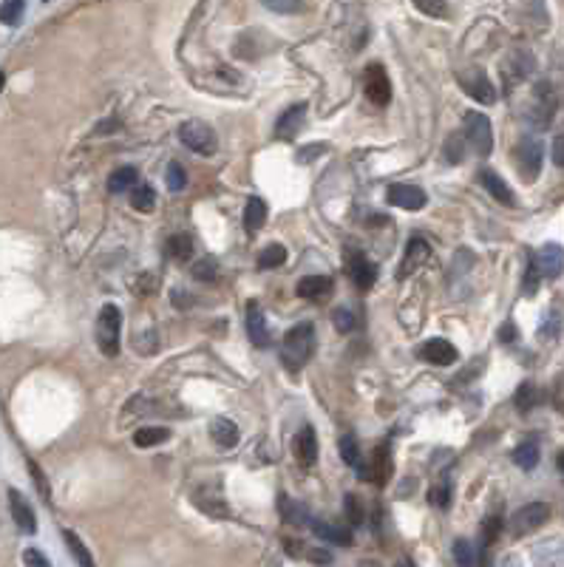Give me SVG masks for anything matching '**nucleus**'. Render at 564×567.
I'll return each mask as SVG.
<instances>
[{
    "mask_svg": "<svg viewBox=\"0 0 564 567\" xmlns=\"http://www.w3.org/2000/svg\"><path fill=\"white\" fill-rule=\"evenodd\" d=\"M364 91H366V99L374 106H389L392 103V83H389V74L383 71V66H369L366 74H364Z\"/></svg>",
    "mask_w": 564,
    "mask_h": 567,
    "instance_id": "nucleus-9",
    "label": "nucleus"
},
{
    "mask_svg": "<svg viewBox=\"0 0 564 567\" xmlns=\"http://www.w3.org/2000/svg\"><path fill=\"white\" fill-rule=\"evenodd\" d=\"M411 4L429 17H446L448 14V4L446 0H411Z\"/></svg>",
    "mask_w": 564,
    "mask_h": 567,
    "instance_id": "nucleus-44",
    "label": "nucleus"
},
{
    "mask_svg": "<svg viewBox=\"0 0 564 567\" xmlns=\"http://www.w3.org/2000/svg\"><path fill=\"white\" fill-rule=\"evenodd\" d=\"M553 159L559 168H564V136H556V142H553Z\"/></svg>",
    "mask_w": 564,
    "mask_h": 567,
    "instance_id": "nucleus-51",
    "label": "nucleus"
},
{
    "mask_svg": "<svg viewBox=\"0 0 564 567\" xmlns=\"http://www.w3.org/2000/svg\"><path fill=\"white\" fill-rule=\"evenodd\" d=\"M315 327L310 321L304 323H298V327H292L284 340H281V363L290 369V372H298V369H304L310 358L315 355Z\"/></svg>",
    "mask_w": 564,
    "mask_h": 567,
    "instance_id": "nucleus-1",
    "label": "nucleus"
},
{
    "mask_svg": "<svg viewBox=\"0 0 564 567\" xmlns=\"http://www.w3.org/2000/svg\"><path fill=\"white\" fill-rule=\"evenodd\" d=\"M310 559H312V562H324V564H329V562H332V556H329L327 551H312V553H310Z\"/></svg>",
    "mask_w": 564,
    "mask_h": 567,
    "instance_id": "nucleus-52",
    "label": "nucleus"
},
{
    "mask_svg": "<svg viewBox=\"0 0 564 567\" xmlns=\"http://www.w3.org/2000/svg\"><path fill=\"white\" fill-rule=\"evenodd\" d=\"M304 116H307V103H298V106L287 108L275 123V136L278 139H295L298 131L304 128Z\"/></svg>",
    "mask_w": 564,
    "mask_h": 567,
    "instance_id": "nucleus-17",
    "label": "nucleus"
},
{
    "mask_svg": "<svg viewBox=\"0 0 564 567\" xmlns=\"http://www.w3.org/2000/svg\"><path fill=\"white\" fill-rule=\"evenodd\" d=\"M533 261H536L541 278H559L564 270V250L559 245H545L533 256Z\"/></svg>",
    "mask_w": 564,
    "mask_h": 567,
    "instance_id": "nucleus-18",
    "label": "nucleus"
},
{
    "mask_svg": "<svg viewBox=\"0 0 564 567\" xmlns=\"http://www.w3.org/2000/svg\"><path fill=\"white\" fill-rule=\"evenodd\" d=\"M196 505L210 516H227V502L221 497L218 485H205V488L196 491Z\"/></svg>",
    "mask_w": 564,
    "mask_h": 567,
    "instance_id": "nucleus-22",
    "label": "nucleus"
},
{
    "mask_svg": "<svg viewBox=\"0 0 564 567\" xmlns=\"http://www.w3.org/2000/svg\"><path fill=\"white\" fill-rule=\"evenodd\" d=\"M168 437H171V432L162 429V425H145V429H139L134 434V445L136 449H153V445L168 442Z\"/></svg>",
    "mask_w": 564,
    "mask_h": 567,
    "instance_id": "nucleus-28",
    "label": "nucleus"
},
{
    "mask_svg": "<svg viewBox=\"0 0 564 567\" xmlns=\"http://www.w3.org/2000/svg\"><path fill=\"white\" fill-rule=\"evenodd\" d=\"M516 156H519V173L528 181H533L541 171V162H545V145H541V139L536 136H525L519 142Z\"/></svg>",
    "mask_w": 564,
    "mask_h": 567,
    "instance_id": "nucleus-8",
    "label": "nucleus"
},
{
    "mask_svg": "<svg viewBox=\"0 0 564 567\" xmlns=\"http://www.w3.org/2000/svg\"><path fill=\"white\" fill-rule=\"evenodd\" d=\"M479 185L485 188L499 205H505V208H513L516 205V196H513V191L508 188V181L502 179L499 173H494L491 168H482L479 171Z\"/></svg>",
    "mask_w": 564,
    "mask_h": 567,
    "instance_id": "nucleus-16",
    "label": "nucleus"
},
{
    "mask_svg": "<svg viewBox=\"0 0 564 567\" xmlns=\"http://www.w3.org/2000/svg\"><path fill=\"white\" fill-rule=\"evenodd\" d=\"M287 261V247L284 245H270V247H264L261 250V256H258V267L261 270H275V267H281Z\"/></svg>",
    "mask_w": 564,
    "mask_h": 567,
    "instance_id": "nucleus-33",
    "label": "nucleus"
},
{
    "mask_svg": "<svg viewBox=\"0 0 564 567\" xmlns=\"http://www.w3.org/2000/svg\"><path fill=\"white\" fill-rule=\"evenodd\" d=\"M454 562L457 564H476L479 556H476V544L471 539H457L454 542Z\"/></svg>",
    "mask_w": 564,
    "mask_h": 567,
    "instance_id": "nucleus-40",
    "label": "nucleus"
},
{
    "mask_svg": "<svg viewBox=\"0 0 564 567\" xmlns=\"http://www.w3.org/2000/svg\"><path fill=\"white\" fill-rule=\"evenodd\" d=\"M386 199L392 208H400V210H422L429 201L426 191L417 185H409V181H397V185H392Z\"/></svg>",
    "mask_w": 564,
    "mask_h": 567,
    "instance_id": "nucleus-10",
    "label": "nucleus"
},
{
    "mask_svg": "<svg viewBox=\"0 0 564 567\" xmlns=\"http://www.w3.org/2000/svg\"><path fill=\"white\" fill-rule=\"evenodd\" d=\"M539 278H541V273H539V267H536V261L531 258V261H528V273H525V293H528V295H533V293L539 290Z\"/></svg>",
    "mask_w": 564,
    "mask_h": 567,
    "instance_id": "nucleus-49",
    "label": "nucleus"
},
{
    "mask_svg": "<svg viewBox=\"0 0 564 567\" xmlns=\"http://www.w3.org/2000/svg\"><path fill=\"white\" fill-rule=\"evenodd\" d=\"M23 562L26 564H34V567H49V559L40 553V551H34V548H29L26 553H23Z\"/></svg>",
    "mask_w": 564,
    "mask_h": 567,
    "instance_id": "nucleus-50",
    "label": "nucleus"
},
{
    "mask_svg": "<svg viewBox=\"0 0 564 567\" xmlns=\"http://www.w3.org/2000/svg\"><path fill=\"white\" fill-rule=\"evenodd\" d=\"M264 6L273 12H281V14H292L300 9V0H264Z\"/></svg>",
    "mask_w": 564,
    "mask_h": 567,
    "instance_id": "nucleus-48",
    "label": "nucleus"
},
{
    "mask_svg": "<svg viewBox=\"0 0 564 567\" xmlns=\"http://www.w3.org/2000/svg\"><path fill=\"white\" fill-rule=\"evenodd\" d=\"M429 502L434 505V508L446 511L448 505H451V485L448 482H437L434 488L429 491Z\"/></svg>",
    "mask_w": 564,
    "mask_h": 567,
    "instance_id": "nucleus-41",
    "label": "nucleus"
},
{
    "mask_svg": "<svg viewBox=\"0 0 564 567\" xmlns=\"http://www.w3.org/2000/svg\"><path fill=\"white\" fill-rule=\"evenodd\" d=\"M332 323H335V330L344 332V335H349L357 327V321H355V315L349 310H335L332 312Z\"/></svg>",
    "mask_w": 564,
    "mask_h": 567,
    "instance_id": "nucleus-46",
    "label": "nucleus"
},
{
    "mask_svg": "<svg viewBox=\"0 0 564 567\" xmlns=\"http://www.w3.org/2000/svg\"><path fill=\"white\" fill-rule=\"evenodd\" d=\"M43 4H49V0H43Z\"/></svg>",
    "mask_w": 564,
    "mask_h": 567,
    "instance_id": "nucleus-57",
    "label": "nucleus"
},
{
    "mask_svg": "<svg viewBox=\"0 0 564 567\" xmlns=\"http://www.w3.org/2000/svg\"><path fill=\"white\" fill-rule=\"evenodd\" d=\"M136 181H139L136 168H116L111 173V179H108V191L111 193H125V191H131L136 185Z\"/></svg>",
    "mask_w": 564,
    "mask_h": 567,
    "instance_id": "nucleus-31",
    "label": "nucleus"
},
{
    "mask_svg": "<svg viewBox=\"0 0 564 567\" xmlns=\"http://www.w3.org/2000/svg\"><path fill=\"white\" fill-rule=\"evenodd\" d=\"M119 332H123V312L116 303H106L97 318V343L106 358L119 355Z\"/></svg>",
    "mask_w": 564,
    "mask_h": 567,
    "instance_id": "nucleus-2",
    "label": "nucleus"
},
{
    "mask_svg": "<svg viewBox=\"0 0 564 567\" xmlns=\"http://www.w3.org/2000/svg\"><path fill=\"white\" fill-rule=\"evenodd\" d=\"M429 245L422 238H411L409 241V247H406V261H402V267H400V278H406L409 275V270L414 273L420 265H426L429 261Z\"/></svg>",
    "mask_w": 564,
    "mask_h": 567,
    "instance_id": "nucleus-25",
    "label": "nucleus"
},
{
    "mask_svg": "<svg viewBox=\"0 0 564 567\" xmlns=\"http://www.w3.org/2000/svg\"><path fill=\"white\" fill-rule=\"evenodd\" d=\"M539 457H541L539 442H533V440L522 442V445H516V449H513V462L519 465L522 471H533L539 465Z\"/></svg>",
    "mask_w": 564,
    "mask_h": 567,
    "instance_id": "nucleus-29",
    "label": "nucleus"
},
{
    "mask_svg": "<svg viewBox=\"0 0 564 567\" xmlns=\"http://www.w3.org/2000/svg\"><path fill=\"white\" fill-rule=\"evenodd\" d=\"M29 471H32V479H34V488H37V494L49 502V499H51V488H49V479H46V474L40 471V465H37L34 460H29Z\"/></svg>",
    "mask_w": 564,
    "mask_h": 567,
    "instance_id": "nucleus-45",
    "label": "nucleus"
},
{
    "mask_svg": "<svg viewBox=\"0 0 564 567\" xmlns=\"http://www.w3.org/2000/svg\"><path fill=\"white\" fill-rule=\"evenodd\" d=\"M335 290V284L329 275H307L298 281V298L307 301H327Z\"/></svg>",
    "mask_w": 564,
    "mask_h": 567,
    "instance_id": "nucleus-19",
    "label": "nucleus"
},
{
    "mask_svg": "<svg viewBox=\"0 0 564 567\" xmlns=\"http://www.w3.org/2000/svg\"><path fill=\"white\" fill-rule=\"evenodd\" d=\"M347 267H349V275H352V281L357 284L360 290H369L372 284L377 281V267L366 258V253L349 250L347 253Z\"/></svg>",
    "mask_w": 564,
    "mask_h": 567,
    "instance_id": "nucleus-13",
    "label": "nucleus"
},
{
    "mask_svg": "<svg viewBox=\"0 0 564 567\" xmlns=\"http://www.w3.org/2000/svg\"><path fill=\"white\" fill-rule=\"evenodd\" d=\"M502 531V519L499 516H488L485 522H482V544H491Z\"/></svg>",
    "mask_w": 564,
    "mask_h": 567,
    "instance_id": "nucleus-47",
    "label": "nucleus"
},
{
    "mask_svg": "<svg viewBox=\"0 0 564 567\" xmlns=\"http://www.w3.org/2000/svg\"><path fill=\"white\" fill-rule=\"evenodd\" d=\"M168 253L176 258V261H185L193 256V238L185 236V233H179V236H171L168 238Z\"/></svg>",
    "mask_w": 564,
    "mask_h": 567,
    "instance_id": "nucleus-36",
    "label": "nucleus"
},
{
    "mask_svg": "<svg viewBox=\"0 0 564 567\" xmlns=\"http://www.w3.org/2000/svg\"><path fill=\"white\" fill-rule=\"evenodd\" d=\"M179 139H182L185 145L199 156H210L218 148L216 131L208 123H201V119H188V123L179 125Z\"/></svg>",
    "mask_w": 564,
    "mask_h": 567,
    "instance_id": "nucleus-4",
    "label": "nucleus"
},
{
    "mask_svg": "<svg viewBox=\"0 0 564 567\" xmlns=\"http://www.w3.org/2000/svg\"><path fill=\"white\" fill-rule=\"evenodd\" d=\"M295 457L304 462V465H312L318 460V437H315V429L312 425H304V429L298 432L295 437V445H292Z\"/></svg>",
    "mask_w": 564,
    "mask_h": 567,
    "instance_id": "nucleus-24",
    "label": "nucleus"
},
{
    "mask_svg": "<svg viewBox=\"0 0 564 567\" xmlns=\"http://www.w3.org/2000/svg\"><path fill=\"white\" fill-rule=\"evenodd\" d=\"M548 519H550L548 502H528L525 508H519L511 516V534L513 536H528V534L539 531Z\"/></svg>",
    "mask_w": 564,
    "mask_h": 567,
    "instance_id": "nucleus-7",
    "label": "nucleus"
},
{
    "mask_svg": "<svg viewBox=\"0 0 564 567\" xmlns=\"http://www.w3.org/2000/svg\"><path fill=\"white\" fill-rule=\"evenodd\" d=\"M4 86H6V74L0 71V91H4Z\"/></svg>",
    "mask_w": 564,
    "mask_h": 567,
    "instance_id": "nucleus-55",
    "label": "nucleus"
},
{
    "mask_svg": "<svg viewBox=\"0 0 564 567\" xmlns=\"http://www.w3.org/2000/svg\"><path fill=\"white\" fill-rule=\"evenodd\" d=\"M466 145H468V139H466V131L462 134H451L448 139H446V162L448 165H459L462 162V156H466Z\"/></svg>",
    "mask_w": 564,
    "mask_h": 567,
    "instance_id": "nucleus-34",
    "label": "nucleus"
},
{
    "mask_svg": "<svg viewBox=\"0 0 564 567\" xmlns=\"http://www.w3.org/2000/svg\"><path fill=\"white\" fill-rule=\"evenodd\" d=\"M561 414H564V403H561Z\"/></svg>",
    "mask_w": 564,
    "mask_h": 567,
    "instance_id": "nucleus-56",
    "label": "nucleus"
},
{
    "mask_svg": "<svg viewBox=\"0 0 564 567\" xmlns=\"http://www.w3.org/2000/svg\"><path fill=\"white\" fill-rule=\"evenodd\" d=\"M63 539H66V544L71 548V553H74V559L83 564V567H91L94 564V559H91V553H88V548L83 544V539H79L74 531H63Z\"/></svg>",
    "mask_w": 564,
    "mask_h": 567,
    "instance_id": "nucleus-39",
    "label": "nucleus"
},
{
    "mask_svg": "<svg viewBox=\"0 0 564 567\" xmlns=\"http://www.w3.org/2000/svg\"><path fill=\"white\" fill-rule=\"evenodd\" d=\"M312 534L320 542H332V544H352V525H337V522H310Z\"/></svg>",
    "mask_w": 564,
    "mask_h": 567,
    "instance_id": "nucleus-20",
    "label": "nucleus"
},
{
    "mask_svg": "<svg viewBox=\"0 0 564 567\" xmlns=\"http://www.w3.org/2000/svg\"><path fill=\"white\" fill-rule=\"evenodd\" d=\"M513 403H516L519 412H533L541 403L539 386H533V383H522V386L516 389V395H513Z\"/></svg>",
    "mask_w": 564,
    "mask_h": 567,
    "instance_id": "nucleus-30",
    "label": "nucleus"
},
{
    "mask_svg": "<svg viewBox=\"0 0 564 567\" xmlns=\"http://www.w3.org/2000/svg\"><path fill=\"white\" fill-rule=\"evenodd\" d=\"M337 449H340V460H344L347 465H352V469H357V462H360V445L355 440V434H344L337 442Z\"/></svg>",
    "mask_w": 564,
    "mask_h": 567,
    "instance_id": "nucleus-37",
    "label": "nucleus"
},
{
    "mask_svg": "<svg viewBox=\"0 0 564 567\" xmlns=\"http://www.w3.org/2000/svg\"><path fill=\"white\" fill-rule=\"evenodd\" d=\"M264 221H267V205H264V199H247V205H245V230L250 236H255L261 228H264Z\"/></svg>",
    "mask_w": 564,
    "mask_h": 567,
    "instance_id": "nucleus-26",
    "label": "nucleus"
},
{
    "mask_svg": "<svg viewBox=\"0 0 564 567\" xmlns=\"http://www.w3.org/2000/svg\"><path fill=\"white\" fill-rule=\"evenodd\" d=\"M533 66H536V63H533V57H531L525 49L511 51V57H508V79H511V83H519V79L531 77Z\"/></svg>",
    "mask_w": 564,
    "mask_h": 567,
    "instance_id": "nucleus-27",
    "label": "nucleus"
},
{
    "mask_svg": "<svg viewBox=\"0 0 564 567\" xmlns=\"http://www.w3.org/2000/svg\"><path fill=\"white\" fill-rule=\"evenodd\" d=\"M247 335H250L255 349H270L273 347V335L267 330V318H264V310H261L258 301L247 303Z\"/></svg>",
    "mask_w": 564,
    "mask_h": 567,
    "instance_id": "nucleus-12",
    "label": "nucleus"
},
{
    "mask_svg": "<svg viewBox=\"0 0 564 567\" xmlns=\"http://www.w3.org/2000/svg\"><path fill=\"white\" fill-rule=\"evenodd\" d=\"M131 205L136 208V210H143V213H151L153 210V205H156V193H153V188L151 185H136L131 188Z\"/></svg>",
    "mask_w": 564,
    "mask_h": 567,
    "instance_id": "nucleus-32",
    "label": "nucleus"
},
{
    "mask_svg": "<svg viewBox=\"0 0 564 567\" xmlns=\"http://www.w3.org/2000/svg\"><path fill=\"white\" fill-rule=\"evenodd\" d=\"M23 12H26V0H4V4H0V23L17 26Z\"/></svg>",
    "mask_w": 564,
    "mask_h": 567,
    "instance_id": "nucleus-35",
    "label": "nucleus"
},
{
    "mask_svg": "<svg viewBox=\"0 0 564 567\" xmlns=\"http://www.w3.org/2000/svg\"><path fill=\"white\" fill-rule=\"evenodd\" d=\"M556 114V97H553V86L550 83H536L533 86V94H531V103H528V111H525V119L536 128H548L550 119Z\"/></svg>",
    "mask_w": 564,
    "mask_h": 567,
    "instance_id": "nucleus-3",
    "label": "nucleus"
},
{
    "mask_svg": "<svg viewBox=\"0 0 564 567\" xmlns=\"http://www.w3.org/2000/svg\"><path fill=\"white\" fill-rule=\"evenodd\" d=\"M218 275V265H216V258H201L193 265V278L196 281H216Z\"/></svg>",
    "mask_w": 564,
    "mask_h": 567,
    "instance_id": "nucleus-43",
    "label": "nucleus"
},
{
    "mask_svg": "<svg viewBox=\"0 0 564 567\" xmlns=\"http://www.w3.org/2000/svg\"><path fill=\"white\" fill-rule=\"evenodd\" d=\"M499 338H502V340H513V338H516V330H513V323H508V327H505V330H502V332H499Z\"/></svg>",
    "mask_w": 564,
    "mask_h": 567,
    "instance_id": "nucleus-53",
    "label": "nucleus"
},
{
    "mask_svg": "<svg viewBox=\"0 0 564 567\" xmlns=\"http://www.w3.org/2000/svg\"><path fill=\"white\" fill-rule=\"evenodd\" d=\"M168 188L173 193H182L188 188V173H185L182 165H179V162H171V165H168Z\"/></svg>",
    "mask_w": 564,
    "mask_h": 567,
    "instance_id": "nucleus-42",
    "label": "nucleus"
},
{
    "mask_svg": "<svg viewBox=\"0 0 564 567\" xmlns=\"http://www.w3.org/2000/svg\"><path fill=\"white\" fill-rule=\"evenodd\" d=\"M278 511H281V519H284V525H290V528H307V525L312 522L307 505H300L295 499H290L287 494L281 497L278 502Z\"/></svg>",
    "mask_w": 564,
    "mask_h": 567,
    "instance_id": "nucleus-23",
    "label": "nucleus"
},
{
    "mask_svg": "<svg viewBox=\"0 0 564 567\" xmlns=\"http://www.w3.org/2000/svg\"><path fill=\"white\" fill-rule=\"evenodd\" d=\"M556 465H559V471H564V451L559 454V460H556Z\"/></svg>",
    "mask_w": 564,
    "mask_h": 567,
    "instance_id": "nucleus-54",
    "label": "nucleus"
},
{
    "mask_svg": "<svg viewBox=\"0 0 564 567\" xmlns=\"http://www.w3.org/2000/svg\"><path fill=\"white\" fill-rule=\"evenodd\" d=\"M9 511H12V519H14V525L23 534H37V516H34V511H32V505L23 499V494L20 491H9Z\"/></svg>",
    "mask_w": 564,
    "mask_h": 567,
    "instance_id": "nucleus-15",
    "label": "nucleus"
},
{
    "mask_svg": "<svg viewBox=\"0 0 564 567\" xmlns=\"http://www.w3.org/2000/svg\"><path fill=\"white\" fill-rule=\"evenodd\" d=\"M420 358L431 367H451V363H457V349L446 338H431L420 347Z\"/></svg>",
    "mask_w": 564,
    "mask_h": 567,
    "instance_id": "nucleus-14",
    "label": "nucleus"
},
{
    "mask_svg": "<svg viewBox=\"0 0 564 567\" xmlns=\"http://www.w3.org/2000/svg\"><path fill=\"white\" fill-rule=\"evenodd\" d=\"M210 437L213 442L218 445V449H236L238 440H241V432L238 425L227 417H213L210 420Z\"/></svg>",
    "mask_w": 564,
    "mask_h": 567,
    "instance_id": "nucleus-21",
    "label": "nucleus"
},
{
    "mask_svg": "<svg viewBox=\"0 0 564 567\" xmlns=\"http://www.w3.org/2000/svg\"><path fill=\"white\" fill-rule=\"evenodd\" d=\"M457 83L462 86V91H466L471 99H476V103H482V106H494L496 103V88H494V83H491L488 74L482 69H462V71H457Z\"/></svg>",
    "mask_w": 564,
    "mask_h": 567,
    "instance_id": "nucleus-5",
    "label": "nucleus"
},
{
    "mask_svg": "<svg viewBox=\"0 0 564 567\" xmlns=\"http://www.w3.org/2000/svg\"><path fill=\"white\" fill-rule=\"evenodd\" d=\"M357 474L364 477V479L377 482V485L386 482L389 474H392V460H389V449H386V445H377V449L372 451V457H369L366 462L360 460V462H357Z\"/></svg>",
    "mask_w": 564,
    "mask_h": 567,
    "instance_id": "nucleus-11",
    "label": "nucleus"
},
{
    "mask_svg": "<svg viewBox=\"0 0 564 567\" xmlns=\"http://www.w3.org/2000/svg\"><path fill=\"white\" fill-rule=\"evenodd\" d=\"M466 139L468 145L479 153L488 156L494 151V131H491V119L479 111H468L466 114Z\"/></svg>",
    "mask_w": 564,
    "mask_h": 567,
    "instance_id": "nucleus-6",
    "label": "nucleus"
},
{
    "mask_svg": "<svg viewBox=\"0 0 564 567\" xmlns=\"http://www.w3.org/2000/svg\"><path fill=\"white\" fill-rule=\"evenodd\" d=\"M344 511H347V522L352 525V528H364L366 514H364V505H360V499L355 494L344 497Z\"/></svg>",
    "mask_w": 564,
    "mask_h": 567,
    "instance_id": "nucleus-38",
    "label": "nucleus"
}]
</instances>
